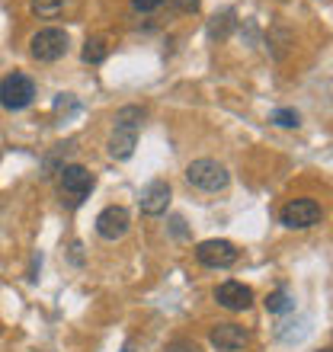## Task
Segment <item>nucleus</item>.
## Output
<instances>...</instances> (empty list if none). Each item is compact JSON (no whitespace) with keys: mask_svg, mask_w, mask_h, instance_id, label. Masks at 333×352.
I'll return each mask as SVG.
<instances>
[{"mask_svg":"<svg viewBox=\"0 0 333 352\" xmlns=\"http://www.w3.org/2000/svg\"><path fill=\"white\" fill-rule=\"evenodd\" d=\"M141 119H144V109L141 106H122L116 112V129L109 135V157L112 160H129L138 148V129H141Z\"/></svg>","mask_w":333,"mask_h":352,"instance_id":"1","label":"nucleus"},{"mask_svg":"<svg viewBox=\"0 0 333 352\" xmlns=\"http://www.w3.org/2000/svg\"><path fill=\"white\" fill-rule=\"evenodd\" d=\"M186 179H189V186L202 189V192H222V189H228V183H231V173H228V167L218 164V160L202 157V160H193V164L186 167Z\"/></svg>","mask_w":333,"mask_h":352,"instance_id":"2","label":"nucleus"},{"mask_svg":"<svg viewBox=\"0 0 333 352\" xmlns=\"http://www.w3.org/2000/svg\"><path fill=\"white\" fill-rule=\"evenodd\" d=\"M29 52H32V58H36V61L52 65V61H58V58L67 55V32H65V29H58V26L39 29L36 36L29 38Z\"/></svg>","mask_w":333,"mask_h":352,"instance_id":"3","label":"nucleus"},{"mask_svg":"<svg viewBox=\"0 0 333 352\" xmlns=\"http://www.w3.org/2000/svg\"><path fill=\"white\" fill-rule=\"evenodd\" d=\"M36 100V84L26 74H10L0 80V106L10 112L26 109L29 102Z\"/></svg>","mask_w":333,"mask_h":352,"instance_id":"4","label":"nucleus"},{"mask_svg":"<svg viewBox=\"0 0 333 352\" xmlns=\"http://www.w3.org/2000/svg\"><path fill=\"white\" fill-rule=\"evenodd\" d=\"M282 224L292 228V231H305V228H314L324 218V208L314 202V199H292V202L282 208Z\"/></svg>","mask_w":333,"mask_h":352,"instance_id":"5","label":"nucleus"},{"mask_svg":"<svg viewBox=\"0 0 333 352\" xmlns=\"http://www.w3.org/2000/svg\"><path fill=\"white\" fill-rule=\"evenodd\" d=\"M195 260L208 269H228L241 260V250L231 241H202L195 247Z\"/></svg>","mask_w":333,"mask_h":352,"instance_id":"6","label":"nucleus"},{"mask_svg":"<svg viewBox=\"0 0 333 352\" xmlns=\"http://www.w3.org/2000/svg\"><path fill=\"white\" fill-rule=\"evenodd\" d=\"M61 173V195H67L71 202H83L87 195H90L93 189V173L87 167H80V164H67V167L58 170Z\"/></svg>","mask_w":333,"mask_h":352,"instance_id":"7","label":"nucleus"},{"mask_svg":"<svg viewBox=\"0 0 333 352\" xmlns=\"http://www.w3.org/2000/svg\"><path fill=\"white\" fill-rule=\"evenodd\" d=\"M129 208H122V205H109V208H103L96 214V234H100L103 241H122L125 234H129Z\"/></svg>","mask_w":333,"mask_h":352,"instance_id":"8","label":"nucleus"},{"mask_svg":"<svg viewBox=\"0 0 333 352\" xmlns=\"http://www.w3.org/2000/svg\"><path fill=\"white\" fill-rule=\"evenodd\" d=\"M170 195H173V189H170L166 179H151V183L144 186V192H141V212L151 214V218L164 214L166 208H170Z\"/></svg>","mask_w":333,"mask_h":352,"instance_id":"9","label":"nucleus"},{"mask_svg":"<svg viewBox=\"0 0 333 352\" xmlns=\"http://www.w3.org/2000/svg\"><path fill=\"white\" fill-rule=\"evenodd\" d=\"M215 301L222 307H228V311H247L253 305V292H250V285L231 278V282H222L215 288Z\"/></svg>","mask_w":333,"mask_h":352,"instance_id":"10","label":"nucleus"},{"mask_svg":"<svg viewBox=\"0 0 333 352\" xmlns=\"http://www.w3.org/2000/svg\"><path fill=\"white\" fill-rule=\"evenodd\" d=\"M247 330L237 324H218L212 330V346L218 352H241L244 346H247Z\"/></svg>","mask_w":333,"mask_h":352,"instance_id":"11","label":"nucleus"},{"mask_svg":"<svg viewBox=\"0 0 333 352\" xmlns=\"http://www.w3.org/2000/svg\"><path fill=\"white\" fill-rule=\"evenodd\" d=\"M106 55H109L106 38H87L83 42V61L87 65H100V61H106Z\"/></svg>","mask_w":333,"mask_h":352,"instance_id":"12","label":"nucleus"},{"mask_svg":"<svg viewBox=\"0 0 333 352\" xmlns=\"http://www.w3.org/2000/svg\"><path fill=\"white\" fill-rule=\"evenodd\" d=\"M67 0H29V10L42 19H55L61 10H65Z\"/></svg>","mask_w":333,"mask_h":352,"instance_id":"13","label":"nucleus"},{"mask_svg":"<svg viewBox=\"0 0 333 352\" xmlns=\"http://www.w3.org/2000/svg\"><path fill=\"white\" fill-rule=\"evenodd\" d=\"M288 307H292V298H288L286 288H279V292L266 295V311H272V314H282V311H288Z\"/></svg>","mask_w":333,"mask_h":352,"instance_id":"14","label":"nucleus"},{"mask_svg":"<svg viewBox=\"0 0 333 352\" xmlns=\"http://www.w3.org/2000/svg\"><path fill=\"white\" fill-rule=\"evenodd\" d=\"M272 122L282 125V129H298V112L295 109H276L272 112Z\"/></svg>","mask_w":333,"mask_h":352,"instance_id":"15","label":"nucleus"},{"mask_svg":"<svg viewBox=\"0 0 333 352\" xmlns=\"http://www.w3.org/2000/svg\"><path fill=\"white\" fill-rule=\"evenodd\" d=\"M160 3H164V0H131V7L138 10V13H154Z\"/></svg>","mask_w":333,"mask_h":352,"instance_id":"16","label":"nucleus"},{"mask_svg":"<svg viewBox=\"0 0 333 352\" xmlns=\"http://www.w3.org/2000/svg\"><path fill=\"white\" fill-rule=\"evenodd\" d=\"M170 3H173L180 13H199V3H202V0H170Z\"/></svg>","mask_w":333,"mask_h":352,"instance_id":"17","label":"nucleus"},{"mask_svg":"<svg viewBox=\"0 0 333 352\" xmlns=\"http://www.w3.org/2000/svg\"><path fill=\"white\" fill-rule=\"evenodd\" d=\"M166 352H199V346H195V343H186V340H180V343H173Z\"/></svg>","mask_w":333,"mask_h":352,"instance_id":"18","label":"nucleus"},{"mask_svg":"<svg viewBox=\"0 0 333 352\" xmlns=\"http://www.w3.org/2000/svg\"><path fill=\"white\" fill-rule=\"evenodd\" d=\"M321 352H330V349H321Z\"/></svg>","mask_w":333,"mask_h":352,"instance_id":"19","label":"nucleus"},{"mask_svg":"<svg viewBox=\"0 0 333 352\" xmlns=\"http://www.w3.org/2000/svg\"><path fill=\"white\" fill-rule=\"evenodd\" d=\"M125 352H129V349H125Z\"/></svg>","mask_w":333,"mask_h":352,"instance_id":"20","label":"nucleus"}]
</instances>
